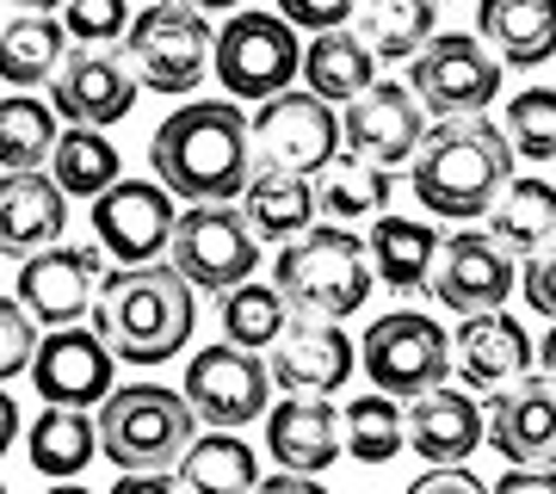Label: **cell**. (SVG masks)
Masks as SVG:
<instances>
[{"label": "cell", "mask_w": 556, "mask_h": 494, "mask_svg": "<svg viewBox=\"0 0 556 494\" xmlns=\"http://www.w3.org/2000/svg\"><path fill=\"white\" fill-rule=\"evenodd\" d=\"M514 161H556V87H526L507 99V118H501Z\"/></svg>", "instance_id": "f35d334b"}, {"label": "cell", "mask_w": 556, "mask_h": 494, "mask_svg": "<svg viewBox=\"0 0 556 494\" xmlns=\"http://www.w3.org/2000/svg\"><path fill=\"white\" fill-rule=\"evenodd\" d=\"M43 408H100L112 395V346L93 328H50L31 353Z\"/></svg>", "instance_id": "ffe728a7"}, {"label": "cell", "mask_w": 556, "mask_h": 494, "mask_svg": "<svg viewBox=\"0 0 556 494\" xmlns=\"http://www.w3.org/2000/svg\"><path fill=\"white\" fill-rule=\"evenodd\" d=\"M211 50H217V31L186 0H149L124 31V62H130L137 87L167 99L199 93V80L211 75Z\"/></svg>", "instance_id": "5b68a950"}, {"label": "cell", "mask_w": 556, "mask_h": 494, "mask_svg": "<svg viewBox=\"0 0 556 494\" xmlns=\"http://www.w3.org/2000/svg\"><path fill=\"white\" fill-rule=\"evenodd\" d=\"M105 284L100 248H43L20 266V303L38 328H75Z\"/></svg>", "instance_id": "d6986e66"}, {"label": "cell", "mask_w": 556, "mask_h": 494, "mask_svg": "<svg viewBox=\"0 0 556 494\" xmlns=\"http://www.w3.org/2000/svg\"><path fill=\"white\" fill-rule=\"evenodd\" d=\"M174 482H179V494H254V482H260L254 445L241 433H223V427L192 433V445L174 464Z\"/></svg>", "instance_id": "f1b7e54d"}, {"label": "cell", "mask_w": 556, "mask_h": 494, "mask_svg": "<svg viewBox=\"0 0 556 494\" xmlns=\"http://www.w3.org/2000/svg\"><path fill=\"white\" fill-rule=\"evenodd\" d=\"M439 229L433 217H371V241H365V254H371V273L378 284H390L396 296H415L427 291V278H433V259H439Z\"/></svg>", "instance_id": "4316f807"}, {"label": "cell", "mask_w": 556, "mask_h": 494, "mask_svg": "<svg viewBox=\"0 0 556 494\" xmlns=\"http://www.w3.org/2000/svg\"><path fill=\"white\" fill-rule=\"evenodd\" d=\"M38 321L25 316L20 296H0V383H13L20 371H31V353H38Z\"/></svg>", "instance_id": "60d3db41"}, {"label": "cell", "mask_w": 556, "mask_h": 494, "mask_svg": "<svg viewBox=\"0 0 556 494\" xmlns=\"http://www.w3.org/2000/svg\"><path fill=\"white\" fill-rule=\"evenodd\" d=\"M340 439H346V457H358V464H390L396 452H408V420H402L396 395H353Z\"/></svg>", "instance_id": "8d00e7d4"}, {"label": "cell", "mask_w": 556, "mask_h": 494, "mask_svg": "<svg viewBox=\"0 0 556 494\" xmlns=\"http://www.w3.org/2000/svg\"><path fill=\"white\" fill-rule=\"evenodd\" d=\"M427 291H433L452 316L507 309V296L519 291V259L507 254L489 229H457L452 241H439V259H433Z\"/></svg>", "instance_id": "5bb4252c"}, {"label": "cell", "mask_w": 556, "mask_h": 494, "mask_svg": "<svg viewBox=\"0 0 556 494\" xmlns=\"http://www.w3.org/2000/svg\"><path fill=\"white\" fill-rule=\"evenodd\" d=\"M130 105H137V75L118 50L80 43V50H68L62 75L50 80V112L80 124V130H112L130 118Z\"/></svg>", "instance_id": "e0dca14e"}, {"label": "cell", "mask_w": 556, "mask_h": 494, "mask_svg": "<svg viewBox=\"0 0 556 494\" xmlns=\"http://www.w3.org/2000/svg\"><path fill=\"white\" fill-rule=\"evenodd\" d=\"M62 31L75 43L105 50L112 38L130 31V0H68V7H62Z\"/></svg>", "instance_id": "ab89813d"}, {"label": "cell", "mask_w": 556, "mask_h": 494, "mask_svg": "<svg viewBox=\"0 0 556 494\" xmlns=\"http://www.w3.org/2000/svg\"><path fill=\"white\" fill-rule=\"evenodd\" d=\"M402 420H408V452H420L427 464H470V452H482V402L457 383L420 390Z\"/></svg>", "instance_id": "7402d4cb"}, {"label": "cell", "mask_w": 556, "mask_h": 494, "mask_svg": "<svg viewBox=\"0 0 556 494\" xmlns=\"http://www.w3.org/2000/svg\"><path fill=\"white\" fill-rule=\"evenodd\" d=\"M68 229V198L50 174H7L0 179V254L31 259L43 248H56Z\"/></svg>", "instance_id": "cb8c5ba5"}, {"label": "cell", "mask_w": 556, "mask_h": 494, "mask_svg": "<svg viewBox=\"0 0 556 494\" xmlns=\"http://www.w3.org/2000/svg\"><path fill=\"white\" fill-rule=\"evenodd\" d=\"M433 7H439V0H433ZM445 7H452V0H445Z\"/></svg>", "instance_id": "11a10c76"}, {"label": "cell", "mask_w": 556, "mask_h": 494, "mask_svg": "<svg viewBox=\"0 0 556 494\" xmlns=\"http://www.w3.org/2000/svg\"><path fill=\"white\" fill-rule=\"evenodd\" d=\"M266 452L278 457V470L321 476L346 445H340V408L328 395H285L278 408H266Z\"/></svg>", "instance_id": "603a6c76"}, {"label": "cell", "mask_w": 556, "mask_h": 494, "mask_svg": "<svg viewBox=\"0 0 556 494\" xmlns=\"http://www.w3.org/2000/svg\"><path fill=\"white\" fill-rule=\"evenodd\" d=\"M532 334H526V321L507 316V309H482V316H464L452 334V371L457 383L470 395H495L507 383L532 371Z\"/></svg>", "instance_id": "44dd1931"}, {"label": "cell", "mask_w": 556, "mask_h": 494, "mask_svg": "<svg viewBox=\"0 0 556 494\" xmlns=\"http://www.w3.org/2000/svg\"><path fill=\"white\" fill-rule=\"evenodd\" d=\"M25 452H31V470L43 482H75L100 452V427L87 408H43L25 433Z\"/></svg>", "instance_id": "d6a6232c"}, {"label": "cell", "mask_w": 556, "mask_h": 494, "mask_svg": "<svg viewBox=\"0 0 556 494\" xmlns=\"http://www.w3.org/2000/svg\"><path fill=\"white\" fill-rule=\"evenodd\" d=\"M248 149H254V167H285V174L321 179L340 155V112L309 87H285V93L254 105Z\"/></svg>", "instance_id": "52a82bcc"}, {"label": "cell", "mask_w": 556, "mask_h": 494, "mask_svg": "<svg viewBox=\"0 0 556 494\" xmlns=\"http://www.w3.org/2000/svg\"><path fill=\"white\" fill-rule=\"evenodd\" d=\"M192 433L199 420L186 408V395L161 383H130L100 402V452L118 470H174Z\"/></svg>", "instance_id": "8992f818"}, {"label": "cell", "mask_w": 556, "mask_h": 494, "mask_svg": "<svg viewBox=\"0 0 556 494\" xmlns=\"http://www.w3.org/2000/svg\"><path fill=\"white\" fill-rule=\"evenodd\" d=\"M358 365H365V377L383 395H408L415 402L420 390L445 383V371H452V340H445V328L427 309H390V316H378L365 328Z\"/></svg>", "instance_id": "8fae6325"}, {"label": "cell", "mask_w": 556, "mask_h": 494, "mask_svg": "<svg viewBox=\"0 0 556 494\" xmlns=\"http://www.w3.org/2000/svg\"><path fill=\"white\" fill-rule=\"evenodd\" d=\"M50 179L62 186V198H100L118 174V149L105 142V130H80V124H68L56 137V149H50Z\"/></svg>", "instance_id": "d590c367"}, {"label": "cell", "mask_w": 556, "mask_h": 494, "mask_svg": "<svg viewBox=\"0 0 556 494\" xmlns=\"http://www.w3.org/2000/svg\"><path fill=\"white\" fill-rule=\"evenodd\" d=\"M408 93L427 118H477L501 99V62L482 50L477 31H433L408 62Z\"/></svg>", "instance_id": "9c48e42d"}, {"label": "cell", "mask_w": 556, "mask_h": 494, "mask_svg": "<svg viewBox=\"0 0 556 494\" xmlns=\"http://www.w3.org/2000/svg\"><path fill=\"white\" fill-rule=\"evenodd\" d=\"M514 179V142L489 112L477 118H439L427 124L415 161H408V186H415L420 211L445 223H477L489 217V204L501 186Z\"/></svg>", "instance_id": "6da1fadb"}, {"label": "cell", "mask_w": 556, "mask_h": 494, "mask_svg": "<svg viewBox=\"0 0 556 494\" xmlns=\"http://www.w3.org/2000/svg\"><path fill=\"white\" fill-rule=\"evenodd\" d=\"M186 408L192 420L204 427H223V433H236L248 420H260L273 408V371H266V358L248 353V346H204L192 365H186Z\"/></svg>", "instance_id": "7c38bea8"}, {"label": "cell", "mask_w": 556, "mask_h": 494, "mask_svg": "<svg viewBox=\"0 0 556 494\" xmlns=\"http://www.w3.org/2000/svg\"><path fill=\"white\" fill-rule=\"evenodd\" d=\"M93 334L112 346L124 365H167L179 346H192L199 328V291L174 266H112L93 296Z\"/></svg>", "instance_id": "7a4b0ae2"}, {"label": "cell", "mask_w": 556, "mask_h": 494, "mask_svg": "<svg viewBox=\"0 0 556 494\" xmlns=\"http://www.w3.org/2000/svg\"><path fill=\"white\" fill-rule=\"evenodd\" d=\"M167 266L192 291L223 296V291H236V284L254 278L260 241L236 204H186L174 217V236H167Z\"/></svg>", "instance_id": "ba28073f"}, {"label": "cell", "mask_w": 556, "mask_h": 494, "mask_svg": "<svg viewBox=\"0 0 556 494\" xmlns=\"http://www.w3.org/2000/svg\"><path fill=\"white\" fill-rule=\"evenodd\" d=\"M179 204L161 179H112L100 198H93V236L118 266H155L167 254V236H174Z\"/></svg>", "instance_id": "9a60e30c"}, {"label": "cell", "mask_w": 556, "mask_h": 494, "mask_svg": "<svg viewBox=\"0 0 556 494\" xmlns=\"http://www.w3.org/2000/svg\"><path fill=\"white\" fill-rule=\"evenodd\" d=\"M353 31L378 62H415L420 43L439 31V7L433 0H358Z\"/></svg>", "instance_id": "1f68e13d"}, {"label": "cell", "mask_w": 556, "mask_h": 494, "mask_svg": "<svg viewBox=\"0 0 556 494\" xmlns=\"http://www.w3.org/2000/svg\"><path fill=\"white\" fill-rule=\"evenodd\" d=\"M254 494H328L316 476H298V470H278V476H260Z\"/></svg>", "instance_id": "7dc6e473"}, {"label": "cell", "mask_w": 556, "mask_h": 494, "mask_svg": "<svg viewBox=\"0 0 556 494\" xmlns=\"http://www.w3.org/2000/svg\"><path fill=\"white\" fill-rule=\"evenodd\" d=\"M56 137H62V124L43 99H31V93L0 99V174H38V167H50Z\"/></svg>", "instance_id": "e575fe53"}, {"label": "cell", "mask_w": 556, "mask_h": 494, "mask_svg": "<svg viewBox=\"0 0 556 494\" xmlns=\"http://www.w3.org/2000/svg\"><path fill=\"white\" fill-rule=\"evenodd\" d=\"M285 321H291V309H285V296L273 291V284H236V291H223V340L229 346H248V353H260V346H273L278 334H285Z\"/></svg>", "instance_id": "74e56055"}, {"label": "cell", "mask_w": 556, "mask_h": 494, "mask_svg": "<svg viewBox=\"0 0 556 494\" xmlns=\"http://www.w3.org/2000/svg\"><path fill=\"white\" fill-rule=\"evenodd\" d=\"M482 445H495L507 470H556V377L526 371L519 383L489 395Z\"/></svg>", "instance_id": "2e32d148"}, {"label": "cell", "mask_w": 556, "mask_h": 494, "mask_svg": "<svg viewBox=\"0 0 556 494\" xmlns=\"http://www.w3.org/2000/svg\"><path fill=\"white\" fill-rule=\"evenodd\" d=\"M303 87L316 99H328V105H346V99H358L371 80H378V56L358 43L353 25H340V31H316V38L303 43Z\"/></svg>", "instance_id": "4dcf8cb0"}, {"label": "cell", "mask_w": 556, "mask_h": 494, "mask_svg": "<svg viewBox=\"0 0 556 494\" xmlns=\"http://www.w3.org/2000/svg\"><path fill=\"white\" fill-rule=\"evenodd\" d=\"M62 62H68V31H62L56 13H20V20L0 25V80L13 93L56 80Z\"/></svg>", "instance_id": "f546056e"}, {"label": "cell", "mask_w": 556, "mask_h": 494, "mask_svg": "<svg viewBox=\"0 0 556 494\" xmlns=\"http://www.w3.org/2000/svg\"><path fill=\"white\" fill-rule=\"evenodd\" d=\"M519 296H526L532 316L556 321V248H544V254H532L519 266Z\"/></svg>", "instance_id": "7bdbcfd3"}, {"label": "cell", "mask_w": 556, "mask_h": 494, "mask_svg": "<svg viewBox=\"0 0 556 494\" xmlns=\"http://www.w3.org/2000/svg\"><path fill=\"white\" fill-rule=\"evenodd\" d=\"M248 161H254V149H248V112H241L236 99H192L149 142L155 179L174 198H192V204H229L248 186V174H254Z\"/></svg>", "instance_id": "3957f363"}, {"label": "cell", "mask_w": 556, "mask_h": 494, "mask_svg": "<svg viewBox=\"0 0 556 494\" xmlns=\"http://www.w3.org/2000/svg\"><path fill=\"white\" fill-rule=\"evenodd\" d=\"M105 494H179V482L167 470H124Z\"/></svg>", "instance_id": "f6af8a7d"}, {"label": "cell", "mask_w": 556, "mask_h": 494, "mask_svg": "<svg viewBox=\"0 0 556 494\" xmlns=\"http://www.w3.org/2000/svg\"><path fill=\"white\" fill-rule=\"evenodd\" d=\"M0 494H7V482H0Z\"/></svg>", "instance_id": "db71d44e"}, {"label": "cell", "mask_w": 556, "mask_h": 494, "mask_svg": "<svg viewBox=\"0 0 556 494\" xmlns=\"http://www.w3.org/2000/svg\"><path fill=\"white\" fill-rule=\"evenodd\" d=\"M43 494H93V489H80V482H50Z\"/></svg>", "instance_id": "f5cc1de1"}, {"label": "cell", "mask_w": 556, "mask_h": 494, "mask_svg": "<svg viewBox=\"0 0 556 494\" xmlns=\"http://www.w3.org/2000/svg\"><path fill=\"white\" fill-rule=\"evenodd\" d=\"M20 13H56V7H68V0H13Z\"/></svg>", "instance_id": "816d5d0a"}, {"label": "cell", "mask_w": 556, "mask_h": 494, "mask_svg": "<svg viewBox=\"0 0 556 494\" xmlns=\"http://www.w3.org/2000/svg\"><path fill=\"white\" fill-rule=\"evenodd\" d=\"M408 494H489V482L470 464H427V476H415Z\"/></svg>", "instance_id": "ee69618b"}, {"label": "cell", "mask_w": 556, "mask_h": 494, "mask_svg": "<svg viewBox=\"0 0 556 494\" xmlns=\"http://www.w3.org/2000/svg\"><path fill=\"white\" fill-rule=\"evenodd\" d=\"M186 7H199V13H241V0H186Z\"/></svg>", "instance_id": "f907efd6"}, {"label": "cell", "mask_w": 556, "mask_h": 494, "mask_svg": "<svg viewBox=\"0 0 556 494\" xmlns=\"http://www.w3.org/2000/svg\"><path fill=\"white\" fill-rule=\"evenodd\" d=\"M236 198H241L236 211L248 217L254 241H298L303 229L321 217L316 211V179L285 174V167H254Z\"/></svg>", "instance_id": "484cf974"}, {"label": "cell", "mask_w": 556, "mask_h": 494, "mask_svg": "<svg viewBox=\"0 0 556 494\" xmlns=\"http://www.w3.org/2000/svg\"><path fill=\"white\" fill-rule=\"evenodd\" d=\"M358 365V340H346V328L328 316H291L285 334L273 340V390L285 395H334Z\"/></svg>", "instance_id": "ac0fdd59"}, {"label": "cell", "mask_w": 556, "mask_h": 494, "mask_svg": "<svg viewBox=\"0 0 556 494\" xmlns=\"http://www.w3.org/2000/svg\"><path fill=\"white\" fill-rule=\"evenodd\" d=\"M489 236L514 259L544 254L556 236V186L544 174H514L501 186V198L489 204Z\"/></svg>", "instance_id": "83f0119b"}, {"label": "cell", "mask_w": 556, "mask_h": 494, "mask_svg": "<svg viewBox=\"0 0 556 494\" xmlns=\"http://www.w3.org/2000/svg\"><path fill=\"white\" fill-rule=\"evenodd\" d=\"M211 68H217V80H223L229 99H273V93H285V87L298 80L303 43L278 13L248 7V13H229V25L217 31Z\"/></svg>", "instance_id": "30bf717a"}, {"label": "cell", "mask_w": 556, "mask_h": 494, "mask_svg": "<svg viewBox=\"0 0 556 494\" xmlns=\"http://www.w3.org/2000/svg\"><path fill=\"white\" fill-rule=\"evenodd\" d=\"M538 358H544V377H556V321L544 328V346H538Z\"/></svg>", "instance_id": "681fc988"}, {"label": "cell", "mask_w": 556, "mask_h": 494, "mask_svg": "<svg viewBox=\"0 0 556 494\" xmlns=\"http://www.w3.org/2000/svg\"><path fill=\"white\" fill-rule=\"evenodd\" d=\"M353 7L358 0H278V20L291 25V31H340V25H353Z\"/></svg>", "instance_id": "b9f144b4"}, {"label": "cell", "mask_w": 556, "mask_h": 494, "mask_svg": "<svg viewBox=\"0 0 556 494\" xmlns=\"http://www.w3.org/2000/svg\"><path fill=\"white\" fill-rule=\"evenodd\" d=\"M390 192H396V174H383L371 161L346 155L316 179V211L328 223H346V229H353V223H365V217H383Z\"/></svg>", "instance_id": "836d02e7"}, {"label": "cell", "mask_w": 556, "mask_h": 494, "mask_svg": "<svg viewBox=\"0 0 556 494\" xmlns=\"http://www.w3.org/2000/svg\"><path fill=\"white\" fill-rule=\"evenodd\" d=\"M489 494H556V470H507Z\"/></svg>", "instance_id": "bcb514c9"}, {"label": "cell", "mask_w": 556, "mask_h": 494, "mask_svg": "<svg viewBox=\"0 0 556 494\" xmlns=\"http://www.w3.org/2000/svg\"><path fill=\"white\" fill-rule=\"evenodd\" d=\"M477 38L501 68H544L556 56V0H477Z\"/></svg>", "instance_id": "d4e9b609"}, {"label": "cell", "mask_w": 556, "mask_h": 494, "mask_svg": "<svg viewBox=\"0 0 556 494\" xmlns=\"http://www.w3.org/2000/svg\"><path fill=\"white\" fill-rule=\"evenodd\" d=\"M371 284H378L371 254L346 223H309L298 241L278 248V266H273V291L285 296L291 316L346 321L371 303Z\"/></svg>", "instance_id": "277c9868"}, {"label": "cell", "mask_w": 556, "mask_h": 494, "mask_svg": "<svg viewBox=\"0 0 556 494\" xmlns=\"http://www.w3.org/2000/svg\"><path fill=\"white\" fill-rule=\"evenodd\" d=\"M13 439H20V402L7 395V383H0V457L13 452Z\"/></svg>", "instance_id": "c3c4849f"}, {"label": "cell", "mask_w": 556, "mask_h": 494, "mask_svg": "<svg viewBox=\"0 0 556 494\" xmlns=\"http://www.w3.org/2000/svg\"><path fill=\"white\" fill-rule=\"evenodd\" d=\"M420 137H427V112H420V99L408 93V80H371V87L358 99H346V112H340V142H346V155L371 161L383 174L408 167Z\"/></svg>", "instance_id": "4fadbf2b"}]
</instances>
